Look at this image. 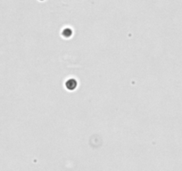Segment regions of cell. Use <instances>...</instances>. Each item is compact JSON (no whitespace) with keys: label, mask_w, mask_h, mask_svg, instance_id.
I'll return each instance as SVG.
<instances>
[{"label":"cell","mask_w":182,"mask_h":171,"mask_svg":"<svg viewBox=\"0 0 182 171\" xmlns=\"http://www.w3.org/2000/svg\"><path fill=\"white\" fill-rule=\"evenodd\" d=\"M66 86H67V87L69 89H74L76 87V86H77V83H76V81L74 80H69L67 82Z\"/></svg>","instance_id":"obj_1"}]
</instances>
